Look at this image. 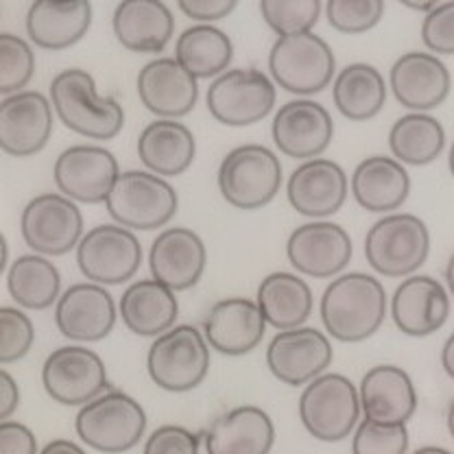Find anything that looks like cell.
<instances>
[{"instance_id":"cell-21","label":"cell","mask_w":454,"mask_h":454,"mask_svg":"<svg viewBox=\"0 0 454 454\" xmlns=\"http://www.w3.org/2000/svg\"><path fill=\"white\" fill-rule=\"evenodd\" d=\"M389 315L402 334L424 339L439 333L450 317V291L430 276H409L397 284Z\"/></svg>"},{"instance_id":"cell-4","label":"cell","mask_w":454,"mask_h":454,"mask_svg":"<svg viewBox=\"0 0 454 454\" xmlns=\"http://www.w3.org/2000/svg\"><path fill=\"white\" fill-rule=\"evenodd\" d=\"M114 223L131 231H153L167 227L179 207L177 191L167 177L151 170H122L106 199Z\"/></svg>"},{"instance_id":"cell-53","label":"cell","mask_w":454,"mask_h":454,"mask_svg":"<svg viewBox=\"0 0 454 454\" xmlns=\"http://www.w3.org/2000/svg\"><path fill=\"white\" fill-rule=\"evenodd\" d=\"M446 424H448V433H450V437L454 439V397L450 400V406H448Z\"/></svg>"},{"instance_id":"cell-3","label":"cell","mask_w":454,"mask_h":454,"mask_svg":"<svg viewBox=\"0 0 454 454\" xmlns=\"http://www.w3.org/2000/svg\"><path fill=\"white\" fill-rule=\"evenodd\" d=\"M284 182L282 162L264 145H240L225 153L216 170L221 197L236 210L254 212L278 197Z\"/></svg>"},{"instance_id":"cell-11","label":"cell","mask_w":454,"mask_h":454,"mask_svg":"<svg viewBox=\"0 0 454 454\" xmlns=\"http://www.w3.org/2000/svg\"><path fill=\"white\" fill-rule=\"evenodd\" d=\"M46 395L61 406H83L110 389L103 358L85 345H61L42 365Z\"/></svg>"},{"instance_id":"cell-51","label":"cell","mask_w":454,"mask_h":454,"mask_svg":"<svg viewBox=\"0 0 454 454\" xmlns=\"http://www.w3.org/2000/svg\"><path fill=\"white\" fill-rule=\"evenodd\" d=\"M446 284L448 291H450V295L454 297V254L450 255V260H448L446 264Z\"/></svg>"},{"instance_id":"cell-8","label":"cell","mask_w":454,"mask_h":454,"mask_svg":"<svg viewBox=\"0 0 454 454\" xmlns=\"http://www.w3.org/2000/svg\"><path fill=\"white\" fill-rule=\"evenodd\" d=\"M430 231L419 216L391 212L369 227L365 258L382 278H409L428 260Z\"/></svg>"},{"instance_id":"cell-29","label":"cell","mask_w":454,"mask_h":454,"mask_svg":"<svg viewBox=\"0 0 454 454\" xmlns=\"http://www.w3.org/2000/svg\"><path fill=\"white\" fill-rule=\"evenodd\" d=\"M118 315L131 334L155 339L177 325L179 301L173 288L155 278L136 280L122 291Z\"/></svg>"},{"instance_id":"cell-45","label":"cell","mask_w":454,"mask_h":454,"mask_svg":"<svg viewBox=\"0 0 454 454\" xmlns=\"http://www.w3.org/2000/svg\"><path fill=\"white\" fill-rule=\"evenodd\" d=\"M239 0H177V7L184 16L192 20L212 25L216 20H223L236 9Z\"/></svg>"},{"instance_id":"cell-49","label":"cell","mask_w":454,"mask_h":454,"mask_svg":"<svg viewBox=\"0 0 454 454\" xmlns=\"http://www.w3.org/2000/svg\"><path fill=\"white\" fill-rule=\"evenodd\" d=\"M442 367L448 373V378L454 380V333L446 339V343L442 348Z\"/></svg>"},{"instance_id":"cell-47","label":"cell","mask_w":454,"mask_h":454,"mask_svg":"<svg viewBox=\"0 0 454 454\" xmlns=\"http://www.w3.org/2000/svg\"><path fill=\"white\" fill-rule=\"evenodd\" d=\"M20 406V389L7 369L0 372V419L7 422Z\"/></svg>"},{"instance_id":"cell-30","label":"cell","mask_w":454,"mask_h":454,"mask_svg":"<svg viewBox=\"0 0 454 454\" xmlns=\"http://www.w3.org/2000/svg\"><path fill=\"white\" fill-rule=\"evenodd\" d=\"M361 409L367 419L406 424L418 411V391L409 373L397 365H376L363 376Z\"/></svg>"},{"instance_id":"cell-46","label":"cell","mask_w":454,"mask_h":454,"mask_svg":"<svg viewBox=\"0 0 454 454\" xmlns=\"http://www.w3.org/2000/svg\"><path fill=\"white\" fill-rule=\"evenodd\" d=\"M0 454H40L33 430L12 419L0 424Z\"/></svg>"},{"instance_id":"cell-2","label":"cell","mask_w":454,"mask_h":454,"mask_svg":"<svg viewBox=\"0 0 454 454\" xmlns=\"http://www.w3.org/2000/svg\"><path fill=\"white\" fill-rule=\"evenodd\" d=\"M49 98L66 129L88 140H114L125 127V110L114 97L98 94L88 70H61L51 82Z\"/></svg>"},{"instance_id":"cell-31","label":"cell","mask_w":454,"mask_h":454,"mask_svg":"<svg viewBox=\"0 0 454 454\" xmlns=\"http://www.w3.org/2000/svg\"><path fill=\"white\" fill-rule=\"evenodd\" d=\"M276 443V426L260 406H236L206 433L207 454H269Z\"/></svg>"},{"instance_id":"cell-35","label":"cell","mask_w":454,"mask_h":454,"mask_svg":"<svg viewBox=\"0 0 454 454\" xmlns=\"http://www.w3.org/2000/svg\"><path fill=\"white\" fill-rule=\"evenodd\" d=\"M4 273H7L9 295L20 309L46 310L59 301L61 276L49 255H18Z\"/></svg>"},{"instance_id":"cell-34","label":"cell","mask_w":454,"mask_h":454,"mask_svg":"<svg viewBox=\"0 0 454 454\" xmlns=\"http://www.w3.org/2000/svg\"><path fill=\"white\" fill-rule=\"evenodd\" d=\"M389 85L380 70L365 61L348 64L333 83V101L339 114L352 122H367L385 110Z\"/></svg>"},{"instance_id":"cell-39","label":"cell","mask_w":454,"mask_h":454,"mask_svg":"<svg viewBox=\"0 0 454 454\" xmlns=\"http://www.w3.org/2000/svg\"><path fill=\"white\" fill-rule=\"evenodd\" d=\"M35 74V53L25 37L0 35V94L22 92Z\"/></svg>"},{"instance_id":"cell-15","label":"cell","mask_w":454,"mask_h":454,"mask_svg":"<svg viewBox=\"0 0 454 454\" xmlns=\"http://www.w3.org/2000/svg\"><path fill=\"white\" fill-rule=\"evenodd\" d=\"M334 349L328 334L310 325L280 330L267 348V367L286 387H306L328 372Z\"/></svg>"},{"instance_id":"cell-25","label":"cell","mask_w":454,"mask_h":454,"mask_svg":"<svg viewBox=\"0 0 454 454\" xmlns=\"http://www.w3.org/2000/svg\"><path fill=\"white\" fill-rule=\"evenodd\" d=\"M199 79L192 77L175 57H158L138 73V98L155 118H184L199 101Z\"/></svg>"},{"instance_id":"cell-36","label":"cell","mask_w":454,"mask_h":454,"mask_svg":"<svg viewBox=\"0 0 454 454\" xmlns=\"http://www.w3.org/2000/svg\"><path fill=\"white\" fill-rule=\"evenodd\" d=\"M175 59L197 79H216L230 70L234 44L230 35L215 25L188 27L175 42Z\"/></svg>"},{"instance_id":"cell-32","label":"cell","mask_w":454,"mask_h":454,"mask_svg":"<svg viewBox=\"0 0 454 454\" xmlns=\"http://www.w3.org/2000/svg\"><path fill=\"white\" fill-rule=\"evenodd\" d=\"M138 158L146 170L160 177H179L197 155L195 134L177 118H155L138 136Z\"/></svg>"},{"instance_id":"cell-38","label":"cell","mask_w":454,"mask_h":454,"mask_svg":"<svg viewBox=\"0 0 454 454\" xmlns=\"http://www.w3.org/2000/svg\"><path fill=\"white\" fill-rule=\"evenodd\" d=\"M260 16L278 37L315 28L321 16V0H260Z\"/></svg>"},{"instance_id":"cell-48","label":"cell","mask_w":454,"mask_h":454,"mask_svg":"<svg viewBox=\"0 0 454 454\" xmlns=\"http://www.w3.org/2000/svg\"><path fill=\"white\" fill-rule=\"evenodd\" d=\"M40 454H88L79 443L70 442V439H55V442L46 443Z\"/></svg>"},{"instance_id":"cell-40","label":"cell","mask_w":454,"mask_h":454,"mask_svg":"<svg viewBox=\"0 0 454 454\" xmlns=\"http://www.w3.org/2000/svg\"><path fill=\"white\" fill-rule=\"evenodd\" d=\"M325 18L334 31L361 35L380 25L385 18V0H328Z\"/></svg>"},{"instance_id":"cell-54","label":"cell","mask_w":454,"mask_h":454,"mask_svg":"<svg viewBox=\"0 0 454 454\" xmlns=\"http://www.w3.org/2000/svg\"><path fill=\"white\" fill-rule=\"evenodd\" d=\"M448 168H450V175L454 177V140L450 145V151H448Z\"/></svg>"},{"instance_id":"cell-41","label":"cell","mask_w":454,"mask_h":454,"mask_svg":"<svg viewBox=\"0 0 454 454\" xmlns=\"http://www.w3.org/2000/svg\"><path fill=\"white\" fill-rule=\"evenodd\" d=\"M35 343V328L31 317L20 306L0 309V363L12 365L22 361Z\"/></svg>"},{"instance_id":"cell-1","label":"cell","mask_w":454,"mask_h":454,"mask_svg":"<svg viewBox=\"0 0 454 454\" xmlns=\"http://www.w3.org/2000/svg\"><path fill=\"white\" fill-rule=\"evenodd\" d=\"M389 297L378 278L363 271L340 273L325 286L319 317L325 333L340 343H363L382 328Z\"/></svg>"},{"instance_id":"cell-27","label":"cell","mask_w":454,"mask_h":454,"mask_svg":"<svg viewBox=\"0 0 454 454\" xmlns=\"http://www.w3.org/2000/svg\"><path fill=\"white\" fill-rule=\"evenodd\" d=\"M27 35L37 49L66 51L79 44L92 27L90 0H33L27 12Z\"/></svg>"},{"instance_id":"cell-12","label":"cell","mask_w":454,"mask_h":454,"mask_svg":"<svg viewBox=\"0 0 454 454\" xmlns=\"http://www.w3.org/2000/svg\"><path fill=\"white\" fill-rule=\"evenodd\" d=\"M20 231L33 254L59 258L79 247L83 239V215L77 201L61 192H44L27 203Z\"/></svg>"},{"instance_id":"cell-14","label":"cell","mask_w":454,"mask_h":454,"mask_svg":"<svg viewBox=\"0 0 454 454\" xmlns=\"http://www.w3.org/2000/svg\"><path fill=\"white\" fill-rule=\"evenodd\" d=\"M354 254L352 239L339 223L312 219L295 227L286 240V258L300 276L328 280L345 271Z\"/></svg>"},{"instance_id":"cell-22","label":"cell","mask_w":454,"mask_h":454,"mask_svg":"<svg viewBox=\"0 0 454 454\" xmlns=\"http://www.w3.org/2000/svg\"><path fill=\"white\" fill-rule=\"evenodd\" d=\"M389 88L395 101L411 112H433L450 97L452 77L434 53L400 55L389 70Z\"/></svg>"},{"instance_id":"cell-17","label":"cell","mask_w":454,"mask_h":454,"mask_svg":"<svg viewBox=\"0 0 454 454\" xmlns=\"http://www.w3.org/2000/svg\"><path fill=\"white\" fill-rule=\"evenodd\" d=\"M271 138L282 155L306 162L321 158L333 145L334 121L321 103L297 97L276 112Z\"/></svg>"},{"instance_id":"cell-10","label":"cell","mask_w":454,"mask_h":454,"mask_svg":"<svg viewBox=\"0 0 454 454\" xmlns=\"http://www.w3.org/2000/svg\"><path fill=\"white\" fill-rule=\"evenodd\" d=\"M278 85L255 68H230L212 79L206 94L210 116L225 127H252L276 107Z\"/></svg>"},{"instance_id":"cell-7","label":"cell","mask_w":454,"mask_h":454,"mask_svg":"<svg viewBox=\"0 0 454 454\" xmlns=\"http://www.w3.org/2000/svg\"><path fill=\"white\" fill-rule=\"evenodd\" d=\"M74 430L92 450L122 454L134 450L145 437L146 413L131 395L107 389L79 409Z\"/></svg>"},{"instance_id":"cell-13","label":"cell","mask_w":454,"mask_h":454,"mask_svg":"<svg viewBox=\"0 0 454 454\" xmlns=\"http://www.w3.org/2000/svg\"><path fill=\"white\" fill-rule=\"evenodd\" d=\"M77 267L88 282L118 286L134 280L142 264V245L136 231L118 223L97 225L83 234Z\"/></svg>"},{"instance_id":"cell-9","label":"cell","mask_w":454,"mask_h":454,"mask_svg":"<svg viewBox=\"0 0 454 454\" xmlns=\"http://www.w3.org/2000/svg\"><path fill=\"white\" fill-rule=\"evenodd\" d=\"M361 395L343 373H321L300 397V419L310 437L325 443L348 439L361 424Z\"/></svg>"},{"instance_id":"cell-23","label":"cell","mask_w":454,"mask_h":454,"mask_svg":"<svg viewBox=\"0 0 454 454\" xmlns=\"http://www.w3.org/2000/svg\"><path fill=\"white\" fill-rule=\"evenodd\" d=\"M267 325L258 301L249 297H225L207 310L203 334L215 352L223 356H247L262 343Z\"/></svg>"},{"instance_id":"cell-28","label":"cell","mask_w":454,"mask_h":454,"mask_svg":"<svg viewBox=\"0 0 454 454\" xmlns=\"http://www.w3.org/2000/svg\"><path fill=\"white\" fill-rule=\"evenodd\" d=\"M349 192L365 212L391 215L400 210L411 195L409 170L389 155H369L354 168Z\"/></svg>"},{"instance_id":"cell-5","label":"cell","mask_w":454,"mask_h":454,"mask_svg":"<svg viewBox=\"0 0 454 454\" xmlns=\"http://www.w3.org/2000/svg\"><path fill=\"white\" fill-rule=\"evenodd\" d=\"M269 73L278 88L295 97H312L334 83L337 57L317 33L282 35L269 51Z\"/></svg>"},{"instance_id":"cell-24","label":"cell","mask_w":454,"mask_h":454,"mask_svg":"<svg viewBox=\"0 0 454 454\" xmlns=\"http://www.w3.org/2000/svg\"><path fill=\"white\" fill-rule=\"evenodd\" d=\"M207 264L206 243L188 227H164L149 249L151 278L175 293L197 286Z\"/></svg>"},{"instance_id":"cell-18","label":"cell","mask_w":454,"mask_h":454,"mask_svg":"<svg viewBox=\"0 0 454 454\" xmlns=\"http://www.w3.org/2000/svg\"><path fill=\"white\" fill-rule=\"evenodd\" d=\"M55 110L37 90L9 94L0 103V149L12 158H31L46 149L53 136Z\"/></svg>"},{"instance_id":"cell-42","label":"cell","mask_w":454,"mask_h":454,"mask_svg":"<svg viewBox=\"0 0 454 454\" xmlns=\"http://www.w3.org/2000/svg\"><path fill=\"white\" fill-rule=\"evenodd\" d=\"M409 430L406 424H385L363 419L354 430L352 454H406Z\"/></svg>"},{"instance_id":"cell-43","label":"cell","mask_w":454,"mask_h":454,"mask_svg":"<svg viewBox=\"0 0 454 454\" xmlns=\"http://www.w3.org/2000/svg\"><path fill=\"white\" fill-rule=\"evenodd\" d=\"M422 42L430 53L454 55V0H443L433 12L426 13Z\"/></svg>"},{"instance_id":"cell-50","label":"cell","mask_w":454,"mask_h":454,"mask_svg":"<svg viewBox=\"0 0 454 454\" xmlns=\"http://www.w3.org/2000/svg\"><path fill=\"white\" fill-rule=\"evenodd\" d=\"M400 3L404 4V7L413 9V12L428 13V12H433V9L437 7V4H442L443 0H400Z\"/></svg>"},{"instance_id":"cell-37","label":"cell","mask_w":454,"mask_h":454,"mask_svg":"<svg viewBox=\"0 0 454 454\" xmlns=\"http://www.w3.org/2000/svg\"><path fill=\"white\" fill-rule=\"evenodd\" d=\"M389 149L404 167H426L446 149V129L428 112H409L389 129Z\"/></svg>"},{"instance_id":"cell-33","label":"cell","mask_w":454,"mask_h":454,"mask_svg":"<svg viewBox=\"0 0 454 454\" xmlns=\"http://www.w3.org/2000/svg\"><path fill=\"white\" fill-rule=\"evenodd\" d=\"M255 301L271 328L291 330L309 321L315 297L309 282L300 273L273 271L262 278L255 291Z\"/></svg>"},{"instance_id":"cell-16","label":"cell","mask_w":454,"mask_h":454,"mask_svg":"<svg viewBox=\"0 0 454 454\" xmlns=\"http://www.w3.org/2000/svg\"><path fill=\"white\" fill-rule=\"evenodd\" d=\"M121 175L116 155L101 145H73L55 160L57 191L77 203H106Z\"/></svg>"},{"instance_id":"cell-52","label":"cell","mask_w":454,"mask_h":454,"mask_svg":"<svg viewBox=\"0 0 454 454\" xmlns=\"http://www.w3.org/2000/svg\"><path fill=\"white\" fill-rule=\"evenodd\" d=\"M413 454H454V452L446 450V448H439V446H424V448H418Z\"/></svg>"},{"instance_id":"cell-20","label":"cell","mask_w":454,"mask_h":454,"mask_svg":"<svg viewBox=\"0 0 454 454\" xmlns=\"http://www.w3.org/2000/svg\"><path fill=\"white\" fill-rule=\"evenodd\" d=\"M349 179L340 164L328 158L306 160L286 182V199L297 215L306 219H328L345 206Z\"/></svg>"},{"instance_id":"cell-26","label":"cell","mask_w":454,"mask_h":454,"mask_svg":"<svg viewBox=\"0 0 454 454\" xmlns=\"http://www.w3.org/2000/svg\"><path fill=\"white\" fill-rule=\"evenodd\" d=\"M112 28L118 44L131 53L158 55L175 35V16L164 0H121Z\"/></svg>"},{"instance_id":"cell-6","label":"cell","mask_w":454,"mask_h":454,"mask_svg":"<svg viewBox=\"0 0 454 454\" xmlns=\"http://www.w3.org/2000/svg\"><path fill=\"white\" fill-rule=\"evenodd\" d=\"M210 349L203 330L191 324L173 325L151 343L146 372L160 389L168 394H188L207 378Z\"/></svg>"},{"instance_id":"cell-19","label":"cell","mask_w":454,"mask_h":454,"mask_svg":"<svg viewBox=\"0 0 454 454\" xmlns=\"http://www.w3.org/2000/svg\"><path fill=\"white\" fill-rule=\"evenodd\" d=\"M118 306L103 284L79 282L61 293L55 304V325L61 337L77 343H97L112 334Z\"/></svg>"},{"instance_id":"cell-44","label":"cell","mask_w":454,"mask_h":454,"mask_svg":"<svg viewBox=\"0 0 454 454\" xmlns=\"http://www.w3.org/2000/svg\"><path fill=\"white\" fill-rule=\"evenodd\" d=\"M197 433L184 428V426H160L146 437L145 450L142 454H199Z\"/></svg>"}]
</instances>
